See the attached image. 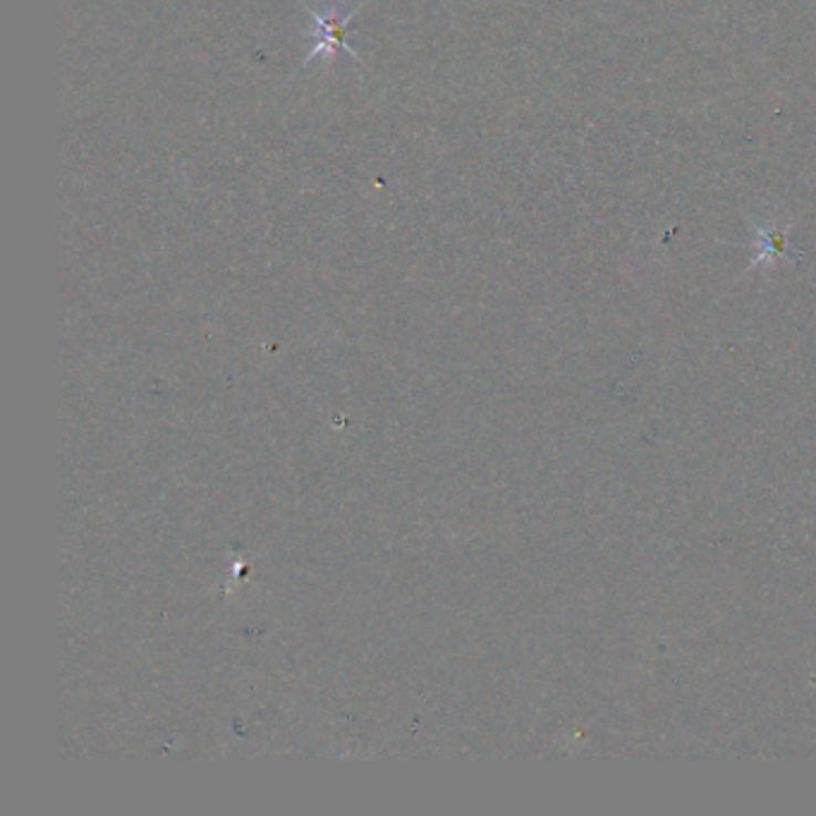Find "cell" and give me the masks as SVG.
<instances>
[{
	"label": "cell",
	"instance_id": "1",
	"mask_svg": "<svg viewBox=\"0 0 816 816\" xmlns=\"http://www.w3.org/2000/svg\"><path fill=\"white\" fill-rule=\"evenodd\" d=\"M302 8L307 10V14L314 20V29H304L302 34L316 39V46L307 55H304V63H302L304 67L312 65L316 55H328L331 57L335 51H345L357 61V53L349 49V43H347V34H349V29L355 27L353 22L359 14V8L347 12L343 6H335L324 14L307 8V6H302Z\"/></svg>",
	"mask_w": 816,
	"mask_h": 816
}]
</instances>
